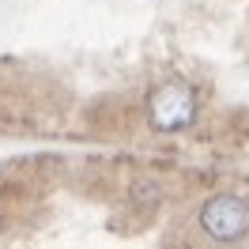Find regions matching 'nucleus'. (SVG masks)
Segmentation results:
<instances>
[{
  "label": "nucleus",
  "mask_w": 249,
  "mask_h": 249,
  "mask_svg": "<svg viewBox=\"0 0 249 249\" xmlns=\"http://www.w3.org/2000/svg\"><path fill=\"white\" fill-rule=\"evenodd\" d=\"M196 113H200V98H196V87L189 79H162L147 94V121L155 132L193 128Z\"/></svg>",
  "instance_id": "nucleus-1"
},
{
  "label": "nucleus",
  "mask_w": 249,
  "mask_h": 249,
  "mask_svg": "<svg viewBox=\"0 0 249 249\" xmlns=\"http://www.w3.org/2000/svg\"><path fill=\"white\" fill-rule=\"evenodd\" d=\"M200 231L215 242H242L249 234V200L234 196V193H219L200 208Z\"/></svg>",
  "instance_id": "nucleus-2"
}]
</instances>
